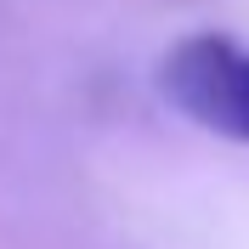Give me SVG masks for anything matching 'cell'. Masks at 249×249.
Segmentation results:
<instances>
[{
  "label": "cell",
  "mask_w": 249,
  "mask_h": 249,
  "mask_svg": "<svg viewBox=\"0 0 249 249\" xmlns=\"http://www.w3.org/2000/svg\"><path fill=\"white\" fill-rule=\"evenodd\" d=\"M159 85L187 119L227 142H249V46L232 34H187L164 51Z\"/></svg>",
  "instance_id": "obj_1"
}]
</instances>
